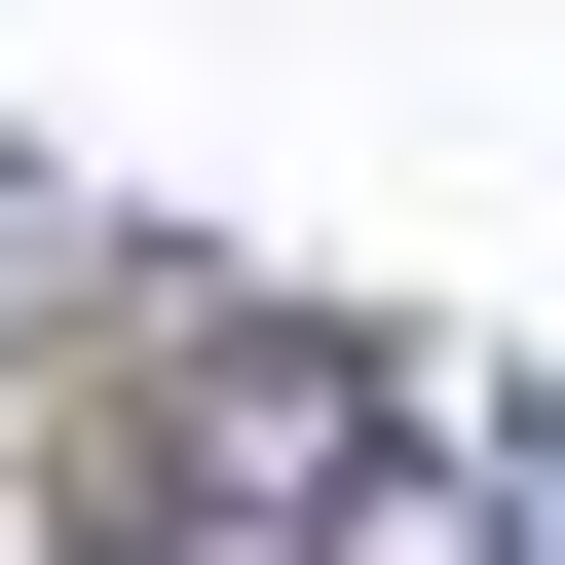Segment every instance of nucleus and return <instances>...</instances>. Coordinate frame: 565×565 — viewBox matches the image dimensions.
Wrapping results in <instances>:
<instances>
[{"label": "nucleus", "mask_w": 565, "mask_h": 565, "mask_svg": "<svg viewBox=\"0 0 565 565\" xmlns=\"http://www.w3.org/2000/svg\"><path fill=\"white\" fill-rule=\"evenodd\" d=\"M340 415H377L340 340H76V452L114 490H340Z\"/></svg>", "instance_id": "f257e3e1"}]
</instances>
